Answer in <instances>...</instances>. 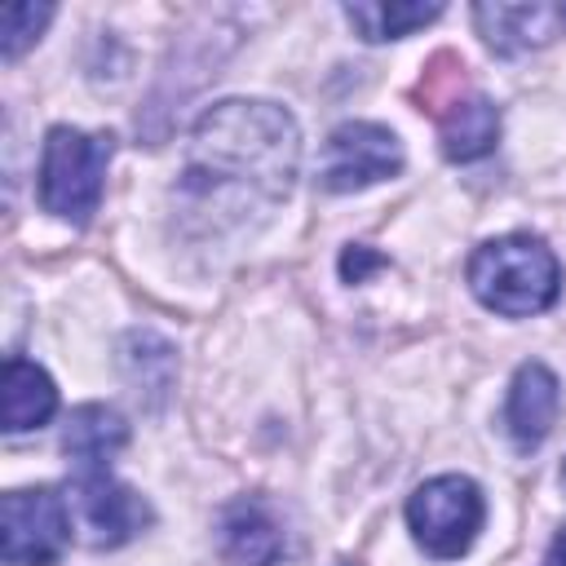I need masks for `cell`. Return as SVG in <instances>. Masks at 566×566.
<instances>
[{"mask_svg":"<svg viewBox=\"0 0 566 566\" xmlns=\"http://www.w3.org/2000/svg\"><path fill=\"white\" fill-rule=\"evenodd\" d=\"M562 482H566V469H562Z\"/></svg>","mask_w":566,"mask_h":566,"instance_id":"cell-18","label":"cell"},{"mask_svg":"<svg viewBox=\"0 0 566 566\" xmlns=\"http://www.w3.org/2000/svg\"><path fill=\"white\" fill-rule=\"evenodd\" d=\"M557 283H562L557 256L535 234H504V239L482 243L469 256L473 296L486 310L509 314V318H526V314L548 310L557 301Z\"/></svg>","mask_w":566,"mask_h":566,"instance_id":"cell-2","label":"cell"},{"mask_svg":"<svg viewBox=\"0 0 566 566\" xmlns=\"http://www.w3.org/2000/svg\"><path fill=\"white\" fill-rule=\"evenodd\" d=\"M539 566H566V526L553 535V544H548V553H544Z\"/></svg>","mask_w":566,"mask_h":566,"instance_id":"cell-17","label":"cell"},{"mask_svg":"<svg viewBox=\"0 0 566 566\" xmlns=\"http://www.w3.org/2000/svg\"><path fill=\"white\" fill-rule=\"evenodd\" d=\"M49 18H53V4H4V13H0V57L13 62L27 44H35V35L44 31Z\"/></svg>","mask_w":566,"mask_h":566,"instance_id":"cell-15","label":"cell"},{"mask_svg":"<svg viewBox=\"0 0 566 566\" xmlns=\"http://www.w3.org/2000/svg\"><path fill=\"white\" fill-rule=\"evenodd\" d=\"M478 31L500 53H522L548 44L566 27V4H478Z\"/></svg>","mask_w":566,"mask_h":566,"instance_id":"cell-9","label":"cell"},{"mask_svg":"<svg viewBox=\"0 0 566 566\" xmlns=\"http://www.w3.org/2000/svg\"><path fill=\"white\" fill-rule=\"evenodd\" d=\"M557 402H562V389H557V376L544 367V363H522L517 376H513V389H509V433L522 451L539 447L557 420Z\"/></svg>","mask_w":566,"mask_h":566,"instance_id":"cell-8","label":"cell"},{"mask_svg":"<svg viewBox=\"0 0 566 566\" xmlns=\"http://www.w3.org/2000/svg\"><path fill=\"white\" fill-rule=\"evenodd\" d=\"M380 265H385V256H376V252H367V248H349V252L340 256L345 283H363V274H367V270H380Z\"/></svg>","mask_w":566,"mask_h":566,"instance_id":"cell-16","label":"cell"},{"mask_svg":"<svg viewBox=\"0 0 566 566\" xmlns=\"http://www.w3.org/2000/svg\"><path fill=\"white\" fill-rule=\"evenodd\" d=\"M71 539V509L57 491H13L0 504V553L4 566H53Z\"/></svg>","mask_w":566,"mask_h":566,"instance_id":"cell-5","label":"cell"},{"mask_svg":"<svg viewBox=\"0 0 566 566\" xmlns=\"http://www.w3.org/2000/svg\"><path fill=\"white\" fill-rule=\"evenodd\" d=\"M438 137H442V155L447 159H478L495 146L500 137V115L482 93H464L451 106L438 111Z\"/></svg>","mask_w":566,"mask_h":566,"instance_id":"cell-12","label":"cell"},{"mask_svg":"<svg viewBox=\"0 0 566 566\" xmlns=\"http://www.w3.org/2000/svg\"><path fill=\"white\" fill-rule=\"evenodd\" d=\"M66 509H71V526L93 548H115L150 522L146 500L124 482H115L106 469H80L66 495Z\"/></svg>","mask_w":566,"mask_h":566,"instance_id":"cell-6","label":"cell"},{"mask_svg":"<svg viewBox=\"0 0 566 566\" xmlns=\"http://www.w3.org/2000/svg\"><path fill=\"white\" fill-rule=\"evenodd\" d=\"M301 164L296 119L274 102H221L190 133V181L195 186H243L265 199L292 190Z\"/></svg>","mask_w":566,"mask_h":566,"instance_id":"cell-1","label":"cell"},{"mask_svg":"<svg viewBox=\"0 0 566 566\" xmlns=\"http://www.w3.org/2000/svg\"><path fill=\"white\" fill-rule=\"evenodd\" d=\"M279 553H283V535L261 500H234L221 513V562L226 566H270Z\"/></svg>","mask_w":566,"mask_h":566,"instance_id":"cell-10","label":"cell"},{"mask_svg":"<svg viewBox=\"0 0 566 566\" xmlns=\"http://www.w3.org/2000/svg\"><path fill=\"white\" fill-rule=\"evenodd\" d=\"M124 442H128V424L111 407H97V402L75 407L66 420V433H62V447L80 469H106V460Z\"/></svg>","mask_w":566,"mask_h":566,"instance_id":"cell-13","label":"cell"},{"mask_svg":"<svg viewBox=\"0 0 566 566\" xmlns=\"http://www.w3.org/2000/svg\"><path fill=\"white\" fill-rule=\"evenodd\" d=\"M402 168V142L385 128V124H340L327 146H323V164H318V181L336 195L345 190H363L371 181H385Z\"/></svg>","mask_w":566,"mask_h":566,"instance_id":"cell-7","label":"cell"},{"mask_svg":"<svg viewBox=\"0 0 566 566\" xmlns=\"http://www.w3.org/2000/svg\"><path fill=\"white\" fill-rule=\"evenodd\" d=\"M482 513H486L482 491L460 473L429 478L407 500V526H411L416 544L433 557H460L478 539Z\"/></svg>","mask_w":566,"mask_h":566,"instance_id":"cell-4","label":"cell"},{"mask_svg":"<svg viewBox=\"0 0 566 566\" xmlns=\"http://www.w3.org/2000/svg\"><path fill=\"white\" fill-rule=\"evenodd\" d=\"M53 411H57V389H53L49 371L27 363V358H9L4 380H0V420H4V429L9 433L40 429Z\"/></svg>","mask_w":566,"mask_h":566,"instance_id":"cell-11","label":"cell"},{"mask_svg":"<svg viewBox=\"0 0 566 566\" xmlns=\"http://www.w3.org/2000/svg\"><path fill=\"white\" fill-rule=\"evenodd\" d=\"M442 13V4H411V0H394V4H345V18L363 31V40H398L411 35L416 27L433 22Z\"/></svg>","mask_w":566,"mask_h":566,"instance_id":"cell-14","label":"cell"},{"mask_svg":"<svg viewBox=\"0 0 566 566\" xmlns=\"http://www.w3.org/2000/svg\"><path fill=\"white\" fill-rule=\"evenodd\" d=\"M111 159V137L80 133V128H53L44 142L40 164V203L44 212L84 226L102 203V177Z\"/></svg>","mask_w":566,"mask_h":566,"instance_id":"cell-3","label":"cell"}]
</instances>
